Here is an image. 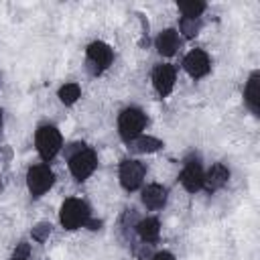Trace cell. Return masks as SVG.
<instances>
[{"instance_id": "8992f818", "label": "cell", "mask_w": 260, "mask_h": 260, "mask_svg": "<svg viewBox=\"0 0 260 260\" xmlns=\"http://www.w3.org/2000/svg\"><path fill=\"white\" fill-rule=\"evenodd\" d=\"M114 63V49L104 41H91L85 49V69L89 75L98 77L110 69Z\"/></svg>"}, {"instance_id": "603a6c76", "label": "cell", "mask_w": 260, "mask_h": 260, "mask_svg": "<svg viewBox=\"0 0 260 260\" xmlns=\"http://www.w3.org/2000/svg\"><path fill=\"white\" fill-rule=\"evenodd\" d=\"M85 228H87V230H91V232H95V230H100V228H102V219H95V217L91 215Z\"/></svg>"}, {"instance_id": "4fadbf2b", "label": "cell", "mask_w": 260, "mask_h": 260, "mask_svg": "<svg viewBox=\"0 0 260 260\" xmlns=\"http://www.w3.org/2000/svg\"><path fill=\"white\" fill-rule=\"evenodd\" d=\"M181 47V37L177 32V28H162L156 37H154V49L160 57H173L177 55Z\"/></svg>"}, {"instance_id": "7c38bea8", "label": "cell", "mask_w": 260, "mask_h": 260, "mask_svg": "<svg viewBox=\"0 0 260 260\" xmlns=\"http://www.w3.org/2000/svg\"><path fill=\"white\" fill-rule=\"evenodd\" d=\"M230 177H232V171L228 165L223 162H213L207 171H205V177H203V189L207 193H217L219 189H223L228 183H230Z\"/></svg>"}, {"instance_id": "7a4b0ae2", "label": "cell", "mask_w": 260, "mask_h": 260, "mask_svg": "<svg viewBox=\"0 0 260 260\" xmlns=\"http://www.w3.org/2000/svg\"><path fill=\"white\" fill-rule=\"evenodd\" d=\"M89 217H91V207L81 197H67L59 207V223L67 232L85 228Z\"/></svg>"}, {"instance_id": "277c9868", "label": "cell", "mask_w": 260, "mask_h": 260, "mask_svg": "<svg viewBox=\"0 0 260 260\" xmlns=\"http://www.w3.org/2000/svg\"><path fill=\"white\" fill-rule=\"evenodd\" d=\"M146 124H148V116H146V112H144L142 108H138V106H128V108H124V110L118 114V122H116L118 134H120V138H122L124 142H130L132 138L144 134Z\"/></svg>"}, {"instance_id": "52a82bcc", "label": "cell", "mask_w": 260, "mask_h": 260, "mask_svg": "<svg viewBox=\"0 0 260 260\" xmlns=\"http://www.w3.org/2000/svg\"><path fill=\"white\" fill-rule=\"evenodd\" d=\"M146 179V165L140 158H124L118 167V183L126 193L142 189Z\"/></svg>"}, {"instance_id": "44dd1931", "label": "cell", "mask_w": 260, "mask_h": 260, "mask_svg": "<svg viewBox=\"0 0 260 260\" xmlns=\"http://www.w3.org/2000/svg\"><path fill=\"white\" fill-rule=\"evenodd\" d=\"M30 258V244L28 242H18L12 250V258L10 260H28Z\"/></svg>"}, {"instance_id": "5b68a950", "label": "cell", "mask_w": 260, "mask_h": 260, "mask_svg": "<svg viewBox=\"0 0 260 260\" xmlns=\"http://www.w3.org/2000/svg\"><path fill=\"white\" fill-rule=\"evenodd\" d=\"M24 181H26V189H28L30 197L41 199L55 185V173H53L49 162H37V165H30L26 169Z\"/></svg>"}, {"instance_id": "ffe728a7", "label": "cell", "mask_w": 260, "mask_h": 260, "mask_svg": "<svg viewBox=\"0 0 260 260\" xmlns=\"http://www.w3.org/2000/svg\"><path fill=\"white\" fill-rule=\"evenodd\" d=\"M51 234H53V225H51L49 221H39V223H35L32 230H30V238H32L37 244H45Z\"/></svg>"}, {"instance_id": "9c48e42d", "label": "cell", "mask_w": 260, "mask_h": 260, "mask_svg": "<svg viewBox=\"0 0 260 260\" xmlns=\"http://www.w3.org/2000/svg\"><path fill=\"white\" fill-rule=\"evenodd\" d=\"M150 81H152V89L156 91V95H160V98L171 95L177 85V67L173 63L154 65V69L150 73Z\"/></svg>"}, {"instance_id": "d6986e66", "label": "cell", "mask_w": 260, "mask_h": 260, "mask_svg": "<svg viewBox=\"0 0 260 260\" xmlns=\"http://www.w3.org/2000/svg\"><path fill=\"white\" fill-rule=\"evenodd\" d=\"M177 8L183 18H201L203 12L207 10V4L201 0H187V2H179Z\"/></svg>"}, {"instance_id": "30bf717a", "label": "cell", "mask_w": 260, "mask_h": 260, "mask_svg": "<svg viewBox=\"0 0 260 260\" xmlns=\"http://www.w3.org/2000/svg\"><path fill=\"white\" fill-rule=\"evenodd\" d=\"M183 69L191 79H203L211 71V57L203 49H191L183 57Z\"/></svg>"}, {"instance_id": "8fae6325", "label": "cell", "mask_w": 260, "mask_h": 260, "mask_svg": "<svg viewBox=\"0 0 260 260\" xmlns=\"http://www.w3.org/2000/svg\"><path fill=\"white\" fill-rule=\"evenodd\" d=\"M169 201V189L160 183H148L140 189V203L146 211H160Z\"/></svg>"}, {"instance_id": "7402d4cb", "label": "cell", "mask_w": 260, "mask_h": 260, "mask_svg": "<svg viewBox=\"0 0 260 260\" xmlns=\"http://www.w3.org/2000/svg\"><path fill=\"white\" fill-rule=\"evenodd\" d=\"M148 260H177V256H175L173 252H169V250H158V252H154Z\"/></svg>"}, {"instance_id": "e0dca14e", "label": "cell", "mask_w": 260, "mask_h": 260, "mask_svg": "<svg viewBox=\"0 0 260 260\" xmlns=\"http://www.w3.org/2000/svg\"><path fill=\"white\" fill-rule=\"evenodd\" d=\"M57 98L63 106H75L81 98V85L75 83V81H65L63 85H59Z\"/></svg>"}, {"instance_id": "2e32d148", "label": "cell", "mask_w": 260, "mask_h": 260, "mask_svg": "<svg viewBox=\"0 0 260 260\" xmlns=\"http://www.w3.org/2000/svg\"><path fill=\"white\" fill-rule=\"evenodd\" d=\"M128 150L134 152V154H152V152H158L165 142L156 136H150V134H140L136 138H132L130 142H126Z\"/></svg>"}, {"instance_id": "d4e9b609", "label": "cell", "mask_w": 260, "mask_h": 260, "mask_svg": "<svg viewBox=\"0 0 260 260\" xmlns=\"http://www.w3.org/2000/svg\"><path fill=\"white\" fill-rule=\"evenodd\" d=\"M0 87H2V73H0Z\"/></svg>"}, {"instance_id": "5bb4252c", "label": "cell", "mask_w": 260, "mask_h": 260, "mask_svg": "<svg viewBox=\"0 0 260 260\" xmlns=\"http://www.w3.org/2000/svg\"><path fill=\"white\" fill-rule=\"evenodd\" d=\"M244 106L250 110L254 118L260 114V73L252 71L244 85Z\"/></svg>"}, {"instance_id": "ac0fdd59", "label": "cell", "mask_w": 260, "mask_h": 260, "mask_svg": "<svg viewBox=\"0 0 260 260\" xmlns=\"http://www.w3.org/2000/svg\"><path fill=\"white\" fill-rule=\"evenodd\" d=\"M201 28H203V20L201 18H179V28H177V32H179V37H183V39H195L199 32H201Z\"/></svg>"}, {"instance_id": "6da1fadb", "label": "cell", "mask_w": 260, "mask_h": 260, "mask_svg": "<svg viewBox=\"0 0 260 260\" xmlns=\"http://www.w3.org/2000/svg\"><path fill=\"white\" fill-rule=\"evenodd\" d=\"M67 169L75 181H87L98 169V152L85 144H71L67 148Z\"/></svg>"}, {"instance_id": "ba28073f", "label": "cell", "mask_w": 260, "mask_h": 260, "mask_svg": "<svg viewBox=\"0 0 260 260\" xmlns=\"http://www.w3.org/2000/svg\"><path fill=\"white\" fill-rule=\"evenodd\" d=\"M203 177H205V169L201 165V160L197 156H189L183 162V169L179 173V183L183 185V189L187 193H197L203 189Z\"/></svg>"}, {"instance_id": "9a60e30c", "label": "cell", "mask_w": 260, "mask_h": 260, "mask_svg": "<svg viewBox=\"0 0 260 260\" xmlns=\"http://www.w3.org/2000/svg\"><path fill=\"white\" fill-rule=\"evenodd\" d=\"M134 230H136V236L140 238L142 244H156L158 238H160V221L158 217L154 215H146V217H140L136 223H134Z\"/></svg>"}, {"instance_id": "3957f363", "label": "cell", "mask_w": 260, "mask_h": 260, "mask_svg": "<svg viewBox=\"0 0 260 260\" xmlns=\"http://www.w3.org/2000/svg\"><path fill=\"white\" fill-rule=\"evenodd\" d=\"M35 148L41 162H51L63 150V134L55 124H41L35 132Z\"/></svg>"}, {"instance_id": "cb8c5ba5", "label": "cell", "mask_w": 260, "mask_h": 260, "mask_svg": "<svg viewBox=\"0 0 260 260\" xmlns=\"http://www.w3.org/2000/svg\"><path fill=\"white\" fill-rule=\"evenodd\" d=\"M2 128H4V112L0 110V132H2Z\"/></svg>"}]
</instances>
